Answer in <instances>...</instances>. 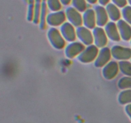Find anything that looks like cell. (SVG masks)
<instances>
[{
    "mask_svg": "<svg viewBox=\"0 0 131 123\" xmlns=\"http://www.w3.org/2000/svg\"><path fill=\"white\" fill-rule=\"evenodd\" d=\"M66 14L63 11L51 13L47 16V23L51 26H58L63 24L66 20Z\"/></svg>",
    "mask_w": 131,
    "mask_h": 123,
    "instance_id": "10",
    "label": "cell"
},
{
    "mask_svg": "<svg viewBox=\"0 0 131 123\" xmlns=\"http://www.w3.org/2000/svg\"><path fill=\"white\" fill-rule=\"evenodd\" d=\"M47 37L51 44L57 49H61L65 46V38L59 32L54 28H51L47 32Z\"/></svg>",
    "mask_w": 131,
    "mask_h": 123,
    "instance_id": "1",
    "label": "cell"
},
{
    "mask_svg": "<svg viewBox=\"0 0 131 123\" xmlns=\"http://www.w3.org/2000/svg\"><path fill=\"white\" fill-rule=\"evenodd\" d=\"M109 1H110V0H99V2L101 5H107Z\"/></svg>",
    "mask_w": 131,
    "mask_h": 123,
    "instance_id": "26",
    "label": "cell"
},
{
    "mask_svg": "<svg viewBox=\"0 0 131 123\" xmlns=\"http://www.w3.org/2000/svg\"><path fill=\"white\" fill-rule=\"evenodd\" d=\"M98 47L95 45H90L78 56V58L82 63H90L97 57L99 54Z\"/></svg>",
    "mask_w": 131,
    "mask_h": 123,
    "instance_id": "2",
    "label": "cell"
},
{
    "mask_svg": "<svg viewBox=\"0 0 131 123\" xmlns=\"http://www.w3.org/2000/svg\"><path fill=\"white\" fill-rule=\"evenodd\" d=\"M24 1H26V3H28V0H24Z\"/></svg>",
    "mask_w": 131,
    "mask_h": 123,
    "instance_id": "30",
    "label": "cell"
},
{
    "mask_svg": "<svg viewBox=\"0 0 131 123\" xmlns=\"http://www.w3.org/2000/svg\"><path fill=\"white\" fill-rule=\"evenodd\" d=\"M93 35L94 43L98 47H104L107 44V36L103 28L95 27L93 28Z\"/></svg>",
    "mask_w": 131,
    "mask_h": 123,
    "instance_id": "5",
    "label": "cell"
},
{
    "mask_svg": "<svg viewBox=\"0 0 131 123\" xmlns=\"http://www.w3.org/2000/svg\"><path fill=\"white\" fill-rule=\"evenodd\" d=\"M118 87L120 89H131V76L122 78L118 83Z\"/></svg>",
    "mask_w": 131,
    "mask_h": 123,
    "instance_id": "19",
    "label": "cell"
},
{
    "mask_svg": "<svg viewBox=\"0 0 131 123\" xmlns=\"http://www.w3.org/2000/svg\"><path fill=\"white\" fill-rule=\"evenodd\" d=\"M122 73L127 76H131V62L127 60H121L118 63Z\"/></svg>",
    "mask_w": 131,
    "mask_h": 123,
    "instance_id": "18",
    "label": "cell"
},
{
    "mask_svg": "<svg viewBox=\"0 0 131 123\" xmlns=\"http://www.w3.org/2000/svg\"><path fill=\"white\" fill-rule=\"evenodd\" d=\"M106 11H107L108 16L113 21L119 20L120 16V12L117 6L114 4H108L106 6Z\"/></svg>",
    "mask_w": 131,
    "mask_h": 123,
    "instance_id": "16",
    "label": "cell"
},
{
    "mask_svg": "<svg viewBox=\"0 0 131 123\" xmlns=\"http://www.w3.org/2000/svg\"><path fill=\"white\" fill-rule=\"evenodd\" d=\"M47 5L46 1H43L41 7L40 16V28L41 29H44L46 28V23H47Z\"/></svg>",
    "mask_w": 131,
    "mask_h": 123,
    "instance_id": "17",
    "label": "cell"
},
{
    "mask_svg": "<svg viewBox=\"0 0 131 123\" xmlns=\"http://www.w3.org/2000/svg\"><path fill=\"white\" fill-rule=\"evenodd\" d=\"M41 0H35V15L33 23L35 24H38L40 21V16L41 12Z\"/></svg>",
    "mask_w": 131,
    "mask_h": 123,
    "instance_id": "20",
    "label": "cell"
},
{
    "mask_svg": "<svg viewBox=\"0 0 131 123\" xmlns=\"http://www.w3.org/2000/svg\"><path fill=\"white\" fill-rule=\"evenodd\" d=\"M66 17L70 23L76 27L81 26L83 23V17L78 10L72 7L68 8L66 10Z\"/></svg>",
    "mask_w": 131,
    "mask_h": 123,
    "instance_id": "9",
    "label": "cell"
},
{
    "mask_svg": "<svg viewBox=\"0 0 131 123\" xmlns=\"http://www.w3.org/2000/svg\"><path fill=\"white\" fill-rule=\"evenodd\" d=\"M122 15L124 20L131 25V6H126L122 10Z\"/></svg>",
    "mask_w": 131,
    "mask_h": 123,
    "instance_id": "24",
    "label": "cell"
},
{
    "mask_svg": "<svg viewBox=\"0 0 131 123\" xmlns=\"http://www.w3.org/2000/svg\"><path fill=\"white\" fill-rule=\"evenodd\" d=\"M47 6L52 11L57 12L61 8L60 0H47Z\"/></svg>",
    "mask_w": 131,
    "mask_h": 123,
    "instance_id": "22",
    "label": "cell"
},
{
    "mask_svg": "<svg viewBox=\"0 0 131 123\" xmlns=\"http://www.w3.org/2000/svg\"><path fill=\"white\" fill-rule=\"evenodd\" d=\"M119 69L118 64L115 61H111L104 66L102 75L106 79H112L117 75Z\"/></svg>",
    "mask_w": 131,
    "mask_h": 123,
    "instance_id": "7",
    "label": "cell"
},
{
    "mask_svg": "<svg viewBox=\"0 0 131 123\" xmlns=\"http://www.w3.org/2000/svg\"><path fill=\"white\" fill-rule=\"evenodd\" d=\"M111 50L107 47H104L99 52L97 57L95 60V66L96 67H102L105 66L111 59Z\"/></svg>",
    "mask_w": 131,
    "mask_h": 123,
    "instance_id": "6",
    "label": "cell"
},
{
    "mask_svg": "<svg viewBox=\"0 0 131 123\" xmlns=\"http://www.w3.org/2000/svg\"><path fill=\"white\" fill-rule=\"evenodd\" d=\"M83 20L85 27L88 29H93L95 28L96 16L95 12L92 9H88L84 12L83 16Z\"/></svg>",
    "mask_w": 131,
    "mask_h": 123,
    "instance_id": "15",
    "label": "cell"
},
{
    "mask_svg": "<svg viewBox=\"0 0 131 123\" xmlns=\"http://www.w3.org/2000/svg\"><path fill=\"white\" fill-rule=\"evenodd\" d=\"M105 32L107 37L110 38L111 40L115 42L120 41L121 37L119 33L117 25L114 22H109L106 24V25L105 26Z\"/></svg>",
    "mask_w": 131,
    "mask_h": 123,
    "instance_id": "13",
    "label": "cell"
},
{
    "mask_svg": "<svg viewBox=\"0 0 131 123\" xmlns=\"http://www.w3.org/2000/svg\"><path fill=\"white\" fill-rule=\"evenodd\" d=\"M96 16V23L99 26H106L108 21V14L104 7L101 6H95V8Z\"/></svg>",
    "mask_w": 131,
    "mask_h": 123,
    "instance_id": "14",
    "label": "cell"
},
{
    "mask_svg": "<svg viewBox=\"0 0 131 123\" xmlns=\"http://www.w3.org/2000/svg\"><path fill=\"white\" fill-rule=\"evenodd\" d=\"M119 101L121 103L131 102V89L122 91L119 95Z\"/></svg>",
    "mask_w": 131,
    "mask_h": 123,
    "instance_id": "21",
    "label": "cell"
},
{
    "mask_svg": "<svg viewBox=\"0 0 131 123\" xmlns=\"http://www.w3.org/2000/svg\"><path fill=\"white\" fill-rule=\"evenodd\" d=\"M86 1H88V3H90L94 4V3H95L96 2H97V0H86Z\"/></svg>",
    "mask_w": 131,
    "mask_h": 123,
    "instance_id": "28",
    "label": "cell"
},
{
    "mask_svg": "<svg viewBox=\"0 0 131 123\" xmlns=\"http://www.w3.org/2000/svg\"><path fill=\"white\" fill-rule=\"evenodd\" d=\"M73 6L79 12H84L86 8L85 0H72Z\"/></svg>",
    "mask_w": 131,
    "mask_h": 123,
    "instance_id": "23",
    "label": "cell"
},
{
    "mask_svg": "<svg viewBox=\"0 0 131 123\" xmlns=\"http://www.w3.org/2000/svg\"><path fill=\"white\" fill-rule=\"evenodd\" d=\"M85 49L84 45L79 42H72L65 48V53L69 58H73L78 56Z\"/></svg>",
    "mask_w": 131,
    "mask_h": 123,
    "instance_id": "8",
    "label": "cell"
},
{
    "mask_svg": "<svg viewBox=\"0 0 131 123\" xmlns=\"http://www.w3.org/2000/svg\"><path fill=\"white\" fill-rule=\"evenodd\" d=\"M111 55L116 60H127L131 58V49L120 46H115L111 50Z\"/></svg>",
    "mask_w": 131,
    "mask_h": 123,
    "instance_id": "3",
    "label": "cell"
},
{
    "mask_svg": "<svg viewBox=\"0 0 131 123\" xmlns=\"http://www.w3.org/2000/svg\"><path fill=\"white\" fill-rule=\"evenodd\" d=\"M76 35L79 40L84 45H92L94 42L93 35L88 28L84 26H79L76 29Z\"/></svg>",
    "mask_w": 131,
    "mask_h": 123,
    "instance_id": "4",
    "label": "cell"
},
{
    "mask_svg": "<svg viewBox=\"0 0 131 123\" xmlns=\"http://www.w3.org/2000/svg\"><path fill=\"white\" fill-rule=\"evenodd\" d=\"M113 2L117 6L124 7L127 5V0H112Z\"/></svg>",
    "mask_w": 131,
    "mask_h": 123,
    "instance_id": "25",
    "label": "cell"
},
{
    "mask_svg": "<svg viewBox=\"0 0 131 123\" xmlns=\"http://www.w3.org/2000/svg\"><path fill=\"white\" fill-rule=\"evenodd\" d=\"M127 1H128V2L129 3V4L131 5V0H127Z\"/></svg>",
    "mask_w": 131,
    "mask_h": 123,
    "instance_id": "29",
    "label": "cell"
},
{
    "mask_svg": "<svg viewBox=\"0 0 131 123\" xmlns=\"http://www.w3.org/2000/svg\"><path fill=\"white\" fill-rule=\"evenodd\" d=\"M72 0H60L61 3L64 5H67L69 4H70V3L71 2Z\"/></svg>",
    "mask_w": 131,
    "mask_h": 123,
    "instance_id": "27",
    "label": "cell"
},
{
    "mask_svg": "<svg viewBox=\"0 0 131 123\" xmlns=\"http://www.w3.org/2000/svg\"><path fill=\"white\" fill-rule=\"evenodd\" d=\"M130 43H131V41H130Z\"/></svg>",
    "mask_w": 131,
    "mask_h": 123,
    "instance_id": "31",
    "label": "cell"
},
{
    "mask_svg": "<svg viewBox=\"0 0 131 123\" xmlns=\"http://www.w3.org/2000/svg\"><path fill=\"white\" fill-rule=\"evenodd\" d=\"M119 33L124 40L128 41L131 39V27L125 20H119L117 23Z\"/></svg>",
    "mask_w": 131,
    "mask_h": 123,
    "instance_id": "12",
    "label": "cell"
},
{
    "mask_svg": "<svg viewBox=\"0 0 131 123\" xmlns=\"http://www.w3.org/2000/svg\"><path fill=\"white\" fill-rule=\"evenodd\" d=\"M61 33L65 40L69 42L75 41L76 38V30H75L74 26L70 23H64L61 24Z\"/></svg>",
    "mask_w": 131,
    "mask_h": 123,
    "instance_id": "11",
    "label": "cell"
}]
</instances>
